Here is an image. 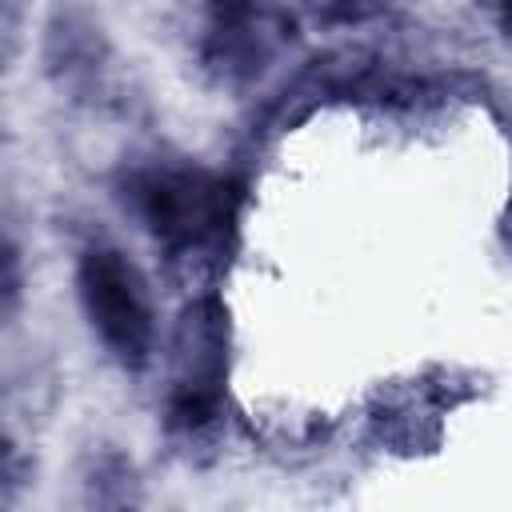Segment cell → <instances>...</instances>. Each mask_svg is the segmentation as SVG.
Here are the masks:
<instances>
[{
	"label": "cell",
	"mask_w": 512,
	"mask_h": 512,
	"mask_svg": "<svg viewBox=\"0 0 512 512\" xmlns=\"http://www.w3.org/2000/svg\"><path fill=\"white\" fill-rule=\"evenodd\" d=\"M80 292L104 344L120 360L140 364L152 344V320L136 272L116 252H88L80 264Z\"/></svg>",
	"instance_id": "obj_1"
},
{
	"label": "cell",
	"mask_w": 512,
	"mask_h": 512,
	"mask_svg": "<svg viewBox=\"0 0 512 512\" xmlns=\"http://www.w3.org/2000/svg\"><path fill=\"white\" fill-rule=\"evenodd\" d=\"M144 212L160 240H192L216 216V188H204L192 176H164L144 188Z\"/></svg>",
	"instance_id": "obj_2"
},
{
	"label": "cell",
	"mask_w": 512,
	"mask_h": 512,
	"mask_svg": "<svg viewBox=\"0 0 512 512\" xmlns=\"http://www.w3.org/2000/svg\"><path fill=\"white\" fill-rule=\"evenodd\" d=\"M508 8H512V0H508Z\"/></svg>",
	"instance_id": "obj_3"
}]
</instances>
